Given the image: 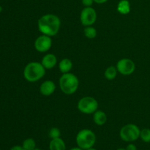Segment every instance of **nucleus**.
I'll use <instances>...</instances> for the list:
<instances>
[{
	"instance_id": "obj_22",
	"label": "nucleus",
	"mask_w": 150,
	"mask_h": 150,
	"mask_svg": "<svg viewBox=\"0 0 150 150\" xmlns=\"http://www.w3.org/2000/svg\"><path fill=\"white\" fill-rule=\"evenodd\" d=\"M126 150H137V148H136V145H134L133 144H130L126 147Z\"/></svg>"
},
{
	"instance_id": "obj_15",
	"label": "nucleus",
	"mask_w": 150,
	"mask_h": 150,
	"mask_svg": "<svg viewBox=\"0 0 150 150\" xmlns=\"http://www.w3.org/2000/svg\"><path fill=\"white\" fill-rule=\"evenodd\" d=\"M50 150H65L66 145L61 138L51 139L49 144Z\"/></svg>"
},
{
	"instance_id": "obj_18",
	"label": "nucleus",
	"mask_w": 150,
	"mask_h": 150,
	"mask_svg": "<svg viewBox=\"0 0 150 150\" xmlns=\"http://www.w3.org/2000/svg\"><path fill=\"white\" fill-rule=\"evenodd\" d=\"M22 146L26 150H33L36 148V142L32 138H29L23 141Z\"/></svg>"
},
{
	"instance_id": "obj_10",
	"label": "nucleus",
	"mask_w": 150,
	"mask_h": 150,
	"mask_svg": "<svg viewBox=\"0 0 150 150\" xmlns=\"http://www.w3.org/2000/svg\"><path fill=\"white\" fill-rule=\"evenodd\" d=\"M56 88L57 86L53 81L46 80L41 83L40 86V92L43 96H50L54 93Z\"/></svg>"
},
{
	"instance_id": "obj_26",
	"label": "nucleus",
	"mask_w": 150,
	"mask_h": 150,
	"mask_svg": "<svg viewBox=\"0 0 150 150\" xmlns=\"http://www.w3.org/2000/svg\"><path fill=\"white\" fill-rule=\"evenodd\" d=\"M86 150H97V149H94L93 147H91V148H89V149H86Z\"/></svg>"
},
{
	"instance_id": "obj_12",
	"label": "nucleus",
	"mask_w": 150,
	"mask_h": 150,
	"mask_svg": "<svg viewBox=\"0 0 150 150\" xmlns=\"http://www.w3.org/2000/svg\"><path fill=\"white\" fill-rule=\"evenodd\" d=\"M93 120L97 125H103L107 122L106 114L101 110H97L93 114Z\"/></svg>"
},
{
	"instance_id": "obj_1",
	"label": "nucleus",
	"mask_w": 150,
	"mask_h": 150,
	"mask_svg": "<svg viewBox=\"0 0 150 150\" xmlns=\"http://www.w3.org/2000/svg\"><path fill=\"white\" fill-rule=\"evenodd\" d=\"M38 27L42 35L49 37L56 36L59 32L61 21L57 15L48 13L40 18L38 21Z\"/></svg>"
},
{
	"instance_id": "obj_4",
	"label": "nucleus",
	"mask_w": 150,
	"mask_h": 150,
	"mask_svg": "<svg viewBox=\"0 0 150 150\" xmlns=\"http://www.w3.org/2000/svg\"><path fill=\"white\" fill-rule=\"evenodd\" d=\"M76 141L79 147L86 150L93 147L96 142V136L89 129H83L77 133Z\"/></svg>"
},
{
	"instance_id": "obj_2",
	"label": "nucleus",
	"mask_w": 150,
	"mask_h": 150,
	"mask_svg": "<svg viewBox=\"0 0 150 150\" xmlns=\"http://www.w3.org/2000/svg\"><path fill=\"white\" fill-rule=\"evenodd\" d=\"M45 67L39 62H31L28 63L23 70V77L27 81L35 83L44 77L45 75Z\"/></svg>"
},
{
	"instance_id": "obj_29",
	"label": "nucleus",
	"mask_w": 150,
	"mask_h": 150,
	"mask_svg": "<svg viewBox=\"0 0 150 150\" xmlns=\"http://www.w3.org/2000/svg\"><path fill=\"white\" fill-rule=\"evenodd\" d=\"M33 150H41V149H37V148H35V149H33Z\"/></svg>"
},
{
	"instance_id": "obj_11",
	"label": "nucleus",
	"mask_w": 150,
	"mask_h": 150,
	"mask_svg": "<svg viewBox=\"0 0 150 150\" xmlns=\"http://www.w3.org/2000/svg\"><path fill=\"white\" fill-rule=\"evenodd\" d=\"M41 64L45 70H51L54 68L57 64V58L54 54H47L42 57Z\"/></svg>"
},
{
	"instance_id": "obj_8",
	"label": "nucleus",
	"mask_w": 150,
	"mask_h": 150,
	"mask_svg": "<svg viewBox=\"0 0 150 150\" xmlns=\"http://www.w3.org/2000/svg\"><path fill=\"white\" fill-rule=\"evenodd\" d=\"M117 69L118 73L123 76H130L134 73L136 64L132 59L127 58L122 59L117 63Z\"/></svg>"
},
{
	"instance_id": "obj_20",
	"label": "nucleus",
	"mask_w": 150,
	"mask_h": 150,
	"mask_svg": "<svg viewBox=\"0 0 150 150\" xmlns=\"http://www.w3.org/2000/svg\"><path fill=\"white\" fill-rule=\"evenodd\" d=\"M49 137L51 139H57V138H60L61 136V132H60L59 129L57 128V127H52L51 130H49Z\"/></svg>"
},
{
	"instance_id": "obj_6",
	"label": "nucleus",
	"mask_w": 150,
	"mask_h": 150,
	"mask_svg": "<svg viewBox=\"0 0 150 150\" xmlns=\"http://www.w3.org/2000/svg\"><path fill=\"white\" fill-rule=\"evenodd\" d=\"M141 130L136 125L127 124L123 126L120 131L121 139L126 142H133L140 138Z\"/></svg>"
},
{
	"instance_id": "obj_13",
	"label": "nucleus",
	"mask_w": 150,
	"mask_h": 150,
	"mask_svg": "<svg viewBox=\"0 0 150 150\" xmlns=\"http://www.w3.org/2000/svg\"><path fill=\"white\" fill-rule=\"evenodd\" d=\"M117 10L120 14L127 15L130 13V10H131L130 1L128 0H120L117 4Z\"/></svg>"
},
{
	"instance_id": "obj_19",
	"label": "nucleus",
	"mask_w": 150,
	"mask_h": 150,
	"mask_svg": "<svg viewBox=\"0 0 150 150\" xmlns=\"http://www.w3.org/2000/svg\"><path fill=\"white\" fill-rule=\"evenodd\" d=\"M140 138L144 142L149 143L150 142V129L144 128L141 130Z\"/></svg>"
},
{
	"instance_id": "obj_14",
	"label": "nucleus",
	"mask_w": 150,
	"mask_h": 150,
	"mask_svg": "<svg viewBox=\"0 0 150 150\" xmlns=\"http://www.w3.org/2000/svg\"><path fill=\"white\" fill-rule=\"evenodd\" d=\"M59 68L62 74L70 73V70L73 68V62L70 59H62L59 63Z\"/></svg>"
},
{
	"instance_id": "obj_25",
	"label": "nucleus",
	"mask_w": 150,
	"mask_h": 150,
	"mask_svg": "<svg viewBox=\"0 0 150 150\" xmlns=\"http://www.w3.org/2000/svg\"><path fill=\"white\" fill-rule=\"evenodd\" d=\"M70 150H83V149H82L81 148H80V147H79V146H78V147L72 148V149H70Z\"/></svg>"
},
{
	"instance_id": "obj_16",
	"label": "nucleus",
	"mask_w": 150,
	"mask_h": 150,
	"mask_svg": "<svg viewBox=\"0 0 150 150\" xmlns=\"http://www.w3.org/2000/svg\"><path fill=\"white\" fill-rule=\"evenodd\" d=\"M117 73H118V70H117V67H115V66H109V67L105 69L104 76H105V78L107 80L111 81L114 80L117 77Z\"/></svg>"
},
{
	"instance_id": "obj_17",
	"label": "nucleus",
	"mask_w": 150,
	"mask_h": 150,
	"mask_svg": "<svg viewBox=\"0 0 150 150\" xmlns=\"http://www.w3.org/2000/svg\"><path fill=\"white\" fill-rule=\"evenodd\" d=\"M83 34L88 39H94L97 37L98 32L95 27H93L92 26H85L84 29H83Z\"/></svg>"
},
{
	"instance_id": "obj_9",
	"label": "nucleus",
	"mask_w": 150,
	"mask_h": 150,
	"mask_svg": "<svg viewBox=\"0 0 150 150\" xmlns=\"http://www.w3.org/2000/svg\"><path fill=\"white\" fill-rule=\"evenodd\" d=\"M52 46L51 37L45 35H42L38 37L35 41V48L38 52L45 53L49 51Z\"/></svg>"
},
{
	"instance_id": "obj_21",
	"label": "nucleus",
	"mask_w": 150,
	"mask_h": 150,
	"mask_svg": "<svg viewBox=\"0 0 150 150\" xmlns=\"http://www.w3.org/2000/svg\"><path fill=\"white\" fill-rule=\"evenodd\" d=\"M81 2L84 7H92L94 0H81Z\"/></svg>"
},
{
	"instance_id": "obj_5",
	"label": "nucleus",
	"mask_w": 150,
	"mask_h": 150,
	"mask_svg": "<svg viewBox=\"0 0 150 150\" xmlns=\"http://www.w3.org/2000/svg\"><path fill=\"white\" fill-rule=\"evenodd\" d=\"M77 107L80 112L85 114H92L98 110L99 104L93 97L86 96L79 100Z\"/></svg>"
},
{
	"instance_id": "obj_27",
	"label": "nucleus",
	"mask_w": 150,
	"mask_h": 150,
	"mask_svg": "<svg viewBox=\"0 0 150 150\" xmlns=\"http://www.w3.org/2000/svg\"><path fill=\"white\" fill-rule=\"evenodd\" d=\"M2 10H3V9H2V7H1V6L0 5V13H1V12L2 11Z\"/></svg>"
},
{
	"instance_id": "obj_3",
	"label": "nucleus",
	"mask_w": 150,
	"mask_h": 150,
	"mask_svg": "<svg viewBox=\"0 0 150 150\" xmlns=\"http://www.w3.org/2000/svg\"><path fill=\"white\" fill-rule=\"evenodd\" d=\"M59 87L62 92L67 95L76 93L79 86V80L73 73H67L62 75L59 79Z\"/></svg>"
},
{
	"instance_id": "obj_7",
	"label": "nucleus",
	"mask_w": 150,
	"mask_h": 150,
	"mask_svg": "<svg viewBox=\"0 0 150 150\" xmlns=\"http://www.w3.org/2000/svg\"><path fill=\"white\" fill-rule=\"evenodd\" d=\"M97 12L93 7H85L80 14V21L84 26H92L96 22Z\"/></svg>"
},
{
	"instance_id": "obj_24",
	"label": "nucleus",
	"mask_w": 150,
	"mask_h": 150,
	"mask_svg": "<svg viewBox=\"0 0 150 150\" xmlns=\"http://www.w3.org/2000/svg\"><path fill=\"white\" fill-rule=\"evenodd\" d=\"M108 1V0H94V2L97 3V4H104V3L107 2Z\"/></svg>"
},
{
	"instance_id": "obj_23",
	"label": "nucleus",
	"mask_w": 150,
	"mask_h": 150,
	"mask_svg": "<svg viewBox=\"0 0 150 150\" xmlns=\"http://www.w3.org/2000/svg\"><path fill=\"white\" fill-rule=\"evenodd\" d=\"M10 150H26L23 149L22 146H14L10 149Z\"/></svg>"
},
{
	"instance_id": "obj_28",
	"label": "nucleus",
	"mask_w": 150,
	"mask_h": 150,
	"mask_svg": "<svg viewBox=\"0 0 150 150\" xmlns=\"http://www.w3.org/2000/svg\"><path fill=\"white\" fill-rule=\"evenodd\" d=\"M117 150H126V149H122V148H120V149H117Z\"/></svg>"
}]
</instances>
